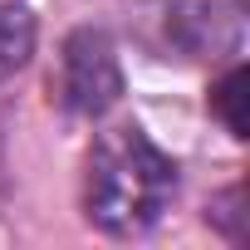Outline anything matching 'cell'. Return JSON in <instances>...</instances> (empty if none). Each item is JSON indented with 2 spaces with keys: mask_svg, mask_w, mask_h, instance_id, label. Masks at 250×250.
Wrapping results in <instances>:
<instances>
[{
  "mask_svg": "<svg viewBox=\"0 0 250 250\" xmlns=\"http://www.w3.org/2000/svg\"><path fill=\"white\" fill-rule=\"evenodd\" d=\"M35 54V20L20 5H5L0 0V79H10L30 64Z\"/></svg>",
  "mask_w": 250,
  "mask_h": 250,
  "instance_id": "obj_4",
  "label": "cell"
},
{
  "mask_svg": "<svg viewBox=\"0 0 250 250\" xmlns=\"http://www.w3.org/2000/svg\"><path fill=\"white\" fill-rule=\"evenodd\" d=\"M59 103L79 118H103L123 98V64L103 30L83 25L59 49Z\"/></svg>",
  "mask_w": 250,
  "mask_h": 250,
  "instance_id": "obj_2",
  "label": "cell"
},
{
  "mask_svg": "<svg viewBox=\"0 0 250 250\" xmlns=\"http://www.w3.org/2000/svg\"><path fill=\"white\" fill-rule=\"evenodd\" d=\"M177 196V162L138 128L98 133L83 167V216L103 235H143L162 221Z\"/></svg>",
  "mask_w": 250,
  "mask_h": 250,
  "instance_id": "obj_1",
  "label": "cell"
},
{
  "mask_svg": "<svg viewBox=\"0 0 250 250\" xmlns=\"http://www.w3.org/2000/svg\"><path fill=\"white\" fill-rule=\"evenodd\" d=\"M240 25H245L240 0H172V10H167V35L177 40L182 54H196V59L235 54Z\"/></svg>",
  "mask_w": 250,
  "mask_h": 250,
  "instance_id": "obj_3",
  "label": "cell"
},
{
  "mask_svg": "<svg viewBox=\"0 0 250 250\" xmlns=\"http://www.w3.org/2000/svg\"><path fill=\"white\" fill-rule=\"evenodd\" d=\"M211 226H221L230 240H245V211H240V187H230L226 196H216L211 201V216H206Z\"/></svg>",
  "mask_w": 250,
  "mask_h": 250,
  "instance_id": "obj_6",
  "label": "cell"
},
{
  "mask_svg": "<svg viewBox=\"0 0 250 250\" xmlns=\"http://www.w3.org/2000/svg\"><path fill=\"white\" fill-rule=\"evenodd\" d=\"M211 108H216V118L230 128V138H245V69H240V64H230V69L216 79Z\"/></svg>",
  "mask_w": 250,
  "mask_h": 250,
  "instance_id": "obj_5",
  "label": "cell"
}]
</instances>
